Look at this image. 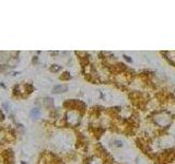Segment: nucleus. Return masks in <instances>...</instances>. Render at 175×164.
Listing matches in <instances>:
<instances>
[{
  "label": "nucleus",
  "instance_id": "obj_1",
  "mask_svg": "<svg viewBox=\"0 0 175 164\" xmlns=\"http://www.w3.org/2000/svg\"><path fill=\"white\" fill-rule=\"evenodd\" d=\"M68 90L67 85H56V87L53 89V92L54 93H62V92H66Z\"/></svg>",
  "mask_w": 175,
  "mask_h": 164
},
{
  "label": "nucleus",
  "instance_id": "obj_2",
  "mask_svg": "<svg viewBox=\"0 0 175 164\" xmlns=\"http://www.w3.org/2000/svg\"><path fill=\"white\" fill-rule=\"evenodd\" d=\"M60 69V67H52V71H58Z\"/></svg>",
  "mask_w": 175,
  "mask_h": 164
}]
</instances>
